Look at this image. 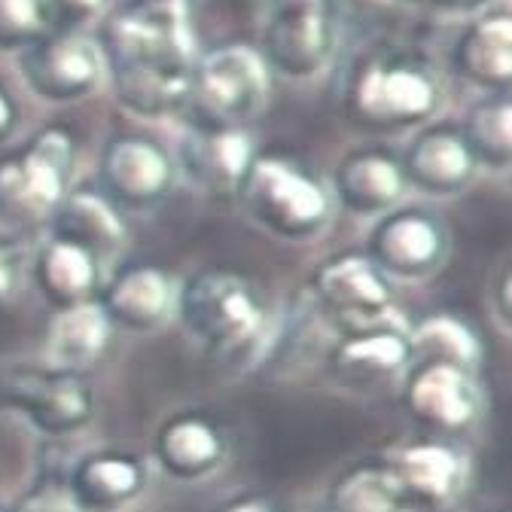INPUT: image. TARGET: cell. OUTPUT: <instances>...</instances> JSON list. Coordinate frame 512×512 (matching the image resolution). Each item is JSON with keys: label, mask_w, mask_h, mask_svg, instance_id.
Instances as JSON below:
<instances>
[{"label": "cell", "mask_w": 512, "mask_h": 512, "mask_svg": "<svg viewBox=\"0 0 512 512\" xmlns=\"http://www.w3.org/2000/svg\"><path fill=\"white\" fill-rule=\"evenodd\" d=\"M95 40L104 55V77L125 110L147 119L183 113L199 58L189 10L122 4L104 16Z\"/></svg>", "instance_id": "cell-1"}, {"label": "cell", "mask_w": 512, "mask_h": 512, "mask_svg": "<svg viewBox=\"0 0 512 512\" xmlns=\"http://www.w3.org/2000/svg\"><path fill=\"white\" fill-rule=\"evenodd\" d=\"M439 83L430 64L409 49H369L348 74L342 92L345 116L372 135L421 128L439 110Z\"/></svg>", "instance_id": "cell-2"}, {"label": "cell", "mask_w": 512, "mask_h": 512, "mask_svg": "<svg viewBox=\"0 0 512 512\" xmlns=\"http://www.w3.org/2000/svg\"><path fill=\"white\" fill-rule=\"evenodd\" d=\"M235 202L253 226L284 241L320 235L336 211L330 186L299 159L284 153H256Z\"/></svg>", "instance_id": "cell-3"}, {"label": "cell", "mask_w": 512, "mask_h": 512, "mask_svg": "<svg viewBox=\"0 0 512 512\" xmlns=\"http://www.w3.org/2000/svg\"><path fill=\"white\" fill-rule=\"evenodd\" d=\"M174 314L183 330L211 354L232 357L266 333V302L232 269H202L177 290Z\"/></svg>", "instance_id": "cell-4"}, {"label": "cell", "mask_w": 512, "mask_h": 512, "mask_svg": "<svg viewBox=\"0 0 512 512\" xmlns=\"http://www.w3.org/2000/svg\"><path fill=\"white\" fill-rule=\"evenodd\" d=\"M272 71L253 43H220L196 58L183 110L189 125L247 128L269 104Z\"/></svg>", "instance_id": "cell-5"}, {"label": "cell", "mask_w": 512, "mask_h": 512, "mask_svg": "<svg viewBox=\"0 0 512 512\" xmlns=\"http://www.w3.org/2000/svg\"><path fill=\"white\" fill-rule=\"evenodd\" d=\"M256 52L272 74L311 80L336 52L333 0H247Z\"/></svg>", "instance_id": "cell-6"}, {"label": "cell", "mask_w": 512, "mask_h": 512, "mask_svg": "<svg viewBox=\"0 0 512 512\" xmlns=\"http://www.w3.org/2000/svg\"><path fill=\"white\" fill-rule=\"evenodd\" d=\"M77 144L68 128L49 125L22 150L0 159V220L16 226L49 223L71 192Z\"/></svg>", "instance_id": "cell-7"}, {"label": "cell", "mask_w": 512, "mask_h": 512, "mask_svg": "<svg viewBox=\"0 0 512 512\" xmlns=\"http://www.w3.org/2000/svg\"><path fill=\"white\" fill-rule=\"evenodd\" d=\"M19 74L37 98L71 104L101 86L104 55L92 34L55 28L19 52Z\"/></svg>", "instance_id": "cell-8"}, {"label": "cell", "mask_w": 512, "mask_h": 512, "mask_svg": "<svg viewBox=\"0 0 512 512\" xmlns=\"http://www.w3.org/2000/svg\"><path fill=\"white\" fill-rule=\"evenodd\" d=\"M406 509L448 512L470 482V458L455 439L424 436L400 445L388 461Z\"/></svg>", "instance_id": "cell-9"}, {"label": "cell", "mask_w": 512, "mask_h": 512, "mask_svg": "<svg viewBox=\"0 0 512 512\" xmlns=\"http://www.w3.org/2000/svg\"><path fill=\"white\" fill-rule=\"evenodd\" d=\"M363 253L388 281H424L445 263L448 232L424 208H394L378 217Z\"/></svg>", "instance_id": "cell-10"}, {"label": "cell", "mask_w": 512, "mask_h": 512, "mask_svg": "<svg viewBox=\"0 0 512 512\" xmlns=\"http://www.w3.org/2000/svg\"><path fill=\"white\" fill-rule=\"evenodd\" d=\"M4 400L19 409L43 436H71L95 415L86 378L68 369H13L4 378Z\"/></svg>", "instance_id": "cell-11"}, {"label": "cell", "mask_w": 512, "mask_h": 512, "mask_svg": "<svg viewBox=\"0 0 512 512\" xmlns=\"http://www.w3.org/2000/svg\"><path fill=\"white\" fill-rule=\"evenodd\" d=\"M403 406L415 424L439 439H461L482 415L476 375L448 363H415L406 372Z\"/></svg>", "instance_id": "cell-12"}, {"label": "cell", "mask_w": 512, "mask_h": 512, "mask_svg": "<svg viewBox=\"0 0 512 512\" xmlns=\"http://www.w3.org/2000/svg\"><path fill=\"white\" fill-rule=\"evenodd\" d=\"M177 168L165 147L141 135H116L104 144L98 159L101 192L128 211L156 208L174 186Z\"/></svg>", "instance_id": "cell-13"}, {"label": "cell", "mask_w": 512, "mask_h": 512, "mask_svg": "<svg viewBox=\"0 0 512 512\" xmlns=\"http://www.w3.org/2000/svg\"><path fill=\"white\" fill-rule=\"evenodd\" d=\"M311 296L317 308H324L348 324H375L394 305V287L378 272L363 250H348L320 266L311 278Z\"/></svg>", "instance_id": "cell-14"}, {"label": "cell", "mask_w": 512, "mask_h": 512, "mask_svg": "<svg viewBox=\"0 0 512 512\" xmlns=\"http://www.w3.org/2000/svg\"><path fill=\"white\" fill-rule=\"evenodd\" d=\"M256 156V144L247 128H211L189 125L177 147L174 168L205 196L235 199V192Z\"/></svg>", "instance_id": "cell-15"}, {"label": "cell", "mask_w": 512, "mask_h": 512, "mask_svg": "<svg viewBox=\"0 0 512 512\" xmlns=\"http://www.w3.org/2000/svg\"><path fill=\"white\" fill-rule=\"evenodd\" d=\"M400 168L406 186L436 199L458 196L479 171L473 150L455 125H430L415 132L400 156Z\"/></svg>", "instance_id": "cell-16"}, {"label": "cell", "mask_w": 512, "mask_h": 512, "mask_svg": "<svg viewBox=\"0 0 512 512\" xmlns=\"http://www.w3.org/2000/svg\"><path fill=\"white\" fill-rule=\"evenodd\" d=\"M406 189L409 186L400 168V156L378 147H363L336 165L330 196L342 211L378 220L403 202Z\"/></svg>", "instance_id": "cell-17"}, {"label": "cell", "mask_w": 512, "mask_h": 512, "mask_svg": "<svg viewBox=\"0 0 512 512\" xmlns=\"http://www.w3.org/2000/svg\"><path fill=\"white\" fill-rule=\"evenodd\" d=\"M452 64L461 80L485 89L506 92L512 80V16L506 0H491L479 16L458 34Z\"/></svg>", "instance_id": "cell-18"}, {"label": "cell", "mask_w": 512, "mask_h": 512, "mask_svg": "<svg viewBox=\"0 0 512 512\" xmlns=\"http://www.w3.org/2000/svg\"><path fill=\"white\" fill-rule=\"evenodd\" d=\"M174 281L165 269L150 263L125 266L98 293L110 324L128 333H153L174 314Z\"/></svg>", "instance_id": "cell-19"}, {"label": "cell", "mask_w": 512, "mask_h": 512, "mask_svg": "<svg viewBox=\"0 0 512 512\" xmlns=\"http://www.w3.org/2000/svg\"><path fill=\"white\" fill-rule=\"evenodd\" d=\"M153 458L171 479L199 482L223 467L226 433L205 412H177L159 427Z\"/></svg>", "instance_id": "cell-20"}, {"label": "cell", "mask_w": 512, "mask_h": 512, "mask_svg": "<svg viewBox=\"0 0 512 512\" xmlns=\"http://www.w3.org/2000/svg\"><path fill=\"white\" fill-rule=\"evenodd\" d=\"M412 351L409 339L384 327H357L330 354L333 375L348 388H372L388 378L409 372Z\"/></svg>", "instance_id": "cell-21"}, {"label": "cell", "mask_w": 512, "mask_h": 512, "mask_svg": "<svg viewBox=\"0 0 512 512\" xmlns=\"http://www.w3.org/2000/svg\"><path fill=\"white\" fill-rule=\"evenodd\" d=\"M49 226L55 238L86 247L98 260L113 256L125 244V235H128L119 208L101 189H92V186H77V189L71 186L68 196L52 211Z\"/></svg>", "instance_id": "cell-22"}, {"label": "cell", "mask_w": 512, "mask_h": 512, "mask_svg": "<svg viewBox=\"0 0 512 512\" xmlns=\"http://www.w3.org/2000/svg\"><path fill=\"white\" fill-rule=\"evenodd\" d=\"M116 327L98 299H89L74 308H61L46 327V357L52 369L86 372L110 348Z\"/></svg>", "instance_id": "cell-23"}, {"label": "cell", "mask_w": 512, "mask_h": 512, "mask_svg": "<svg viewBox=\"0 0 512 512\" xmlns=\"http://www.w3.org/2000/svg\"><path fill=\"white\" fill-rule=\"evenodd\" d=\"M34 281L55 311L74 308L98 299L101 260L74 241L49 235V241L34 256Z\"/></svg>", "instance_id": "cell-24"}, {"label": "cell", "mask_w": 512, "mask_h": 512, "mask_svg": "<svg viewBox=\"0 0 512 512\" xmlns=\"http://www.w3.org/2000/svg\"><path fill=\"white\" fill-rule=\"evenodd\" d=\"M71 491L86 512H122L141 497L147 470L135 455L125 452H92L68 473Z\"/></svg>", "instance_id": "cell-25"}, {"label": "cell", "mask_w": 512, "mask_h": 512, "mask_svg": "<svg viewBox=\"0 0 512 512\" xmlns=\"http://www.w3.org/2000/svg\"><path fill=\"white\" fill-rule=\"evenodd\" d=\"M406 339H409V351H412V366L415 363H448V366H458L470 375H479V366L485 360L479 333L458 314H427L412 327V333Z\"/></svg>", "instance_id": "cell-26"}, {"label": "cell", "mask_w": 512, "mask_h": 512, "mask_svg": "<svg viewBox=\"0 0 512 512\" xmlns=\"http://www.w3.org/2000/svg\"><path fill=\"white\" fill-rule=\"evenodd\" d=\"M327 512H406L388 461H357L327 491Z\"/></svg>", "instance_id": "cell-27"}, {"label": "cell", "mask_w": 512, "mask_h": 512, "mask_svg": "<svg viewBox=\"0 0 512 512\" xmlns=\"http://www.w3.org/2000/svg\"><path fill=\"white\" fill-rule=\"evenodd\" d=\"M461 135L479 168L506 171L512 162V101L509 92H488L467 110Z\"/></svg>", "instance_id": "cell-28"}, {"label": "cell", "mask_w": 512, "mask_h": 512, "mask_svg": "<svg viewBox=\"0 0 512 512\" xmlns=\"http://www.w3.org/2000/svg\"><path fill=\"white\" fill-rule=\"evenodd\" d=\"M55 31L49 0H0V49L22 52Z\"/></svg>", "instance_id": "cell-29"}, {"label": "cell", "mask_w": 512, "mask_h": 512, "mask_svg": "<svg viewBox=\"0 0 512 512\" xmlns=\"http://www.w3.org/2000/svg\"><path fill=\"white\" fill-rule=\"evenodd\" d=\"M13 512H86L71 491L68 473L43 467L31 488L19 497Z\"/></svg>", "instance_id": "cell-30"}, {"label": "cell", "mask_w": 512, "mask_h": 512, "mask_svg": "<svg viewBox=\"0 0 512 512\" xmlns=\"http://www.w3.org/2000/svg\"><path fill=\"white\" fill-rule=\"evenodd\" d=\"M336 22H348L354 28H378L391 22L397 0H333Z\"/></svg>", "instance_id": "cell-31"}, {"label": "cell", "mask_w": 512, "mask_h": 512, "mask_svg": "<svg viewBox=\"0 0 512 512\" xmlns=\"http://www.w3.org/2000/svg\"><path fill=\"white\" fill-rule=\"evenodd\" d=\"M110 0H49L55 28H74L83 31L89 22L101 19L107 13Z\"/></svg>", "instance_id": "cell-32"}, {"label": "cell", "mask_w": 512, "mask_h": 512, "mask_svg": "<svg viewBox=\"0 0 512 512\" xmlns=\"http://www.w3.org/2000/svg\"><path fill=\"white\" fill-rule=\"evenodd\" d=\"M22 290V266H19V256L16 250L0 241V311H7Z\"/></svg>", "instance_id": "cell-33"}, {"label": "cell", "mask_w": 512, "mask_h": 512, "mask_svg": "<svg viewBox=\"0 0 512 512\" xmlns=\"http://www.w3.org/2000/svg\"><path fill=\"white\" fill-rule=\"evenodd\" d=\"M214 512H278V506L266 494H238L220 503Z\"/></svg>", "instance_id": "cell-34"}, {"label": "cell", "mask_w": 512, "mask_h": 512, "mask_svg": "<svg viewBox=\"0 0 512 512\" xmlns=\"http://www.w3.org/2000/svg\"><path fill=\"white\" fill-rule=\"evenodd\" d=\"M19 122H22V116H19V107L13 101V95L0 86V144H7L16 135Z\"/></svg>", "instance_id": "cell-35"}, {"label": "cell", "mask_w": 512, "mask_h": 512, "mask_svg": "<svg viewBox=\"0 0 512 512\" xmlns=\"http://www.w3.org/2000/svg\"><path fill=\"white\" fill-rule=\"evenodd\" d=\"M415 4L433 10V13H479L491 0H415Z\"/></svg>", "instance_id": "cell-36"}, {"label": "cell", "mask_w": 512, "mask_h": 512, "mask_svg": "<svg viewBox=\"0 0 512 512\" xmlns=\"http://www.w3.org/2000/svg\"><path fill=\"white\" fill-rule=\"evenodd\" d=\"M494 308H497V320L503 324V330L509 327V269H500L497 284H494Z\"/></svg>", "instance_id": "cell-37"}, {"label": "cell", "mask_w": 512, "mask_h": 512, "mask_svg": "<svg viewBox=\"0 0 512 512\" xmlns=\"http://www.w3.org/2000/svg\"><path fill=\"white\" fill-rule=\"evenodd\" d=\"M125 4H138V7H162V10H189L192 0H125Z\"/></svg>", "instance_id": "cell-38"}, {"label": "cell", "mask_w": 512, "mask_h": 512, "mask_svg": "<svg viewBox=\"0 0 512 512\" xmlns=\"http://www.w3.org/2000/svg\"><path fill=\"white\" fill-rule=\"evenodd\" d=\"M0 512H13L10 506H4V503H0Z\"/></svg>", "instance_id": "cell-39"}]
</instances>
